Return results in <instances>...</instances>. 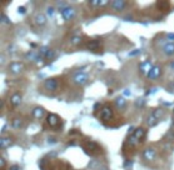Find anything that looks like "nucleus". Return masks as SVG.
Listing matches in <instances>:
<instances>
[{"label": "nucleus", "mask_w": 174, "mask_h": 170, "mask_svg": "<svg viewBox=\"0 0 174 170\" xmlns=\"http://www.w3.org/2000/svg\"><path fill=\"white\" fill-rule=\"evenodd\" d=\"M84 150H85V153L88 154V155H97V154H100L103 153V149L100 148V145L98 144V143L95 141H87L84 143Z\"/></svg>", "instance_id": "1"}, {"label": "nucleus", "mask_w": 174, "mask_h": 170, "mask_svg": "<svg viewBox=\"0 0 174 170\" xmlns=\"http://www.w3.org/2000/svg\"><path fill=\"white\" fill-rule=\"evenodd\" d=\"M89 80V75L87 73H84V71H77L73 74V76H71V81L73 84H75L78 85V86H83V85H85Z\"/></svg>", "instance_id": "2"}, {"label": "nucleus", "mask_w": 174, "mask_h": 170, "mask_svg": "<svg viewBox=\"0 0 174 170\" xmlns=\"http://www.w3.org/2000/svg\"><path fill=\"white\" fill-rule=\"evenodd\" d=\"M43 86L45 88V90H48V91L54 93L60 86V79L59 78H48L46 80H44Z\"/></svg>", "instance_id": "3"}, {"label": "nucleus", "mask_w": 174, "mask_h": 170, "mask_svg": "<svg viewBox=\"0 0 174 170\" xmlns=\"http://www.w3.org/2000/svg\"><path fill=\"white\" fill-rule=\"evenodd\" d=\"M46 123H48V125L50 128H53V129H55V128H61L63 125V121H61V118L59 115H56L54 113H49L48 115H46Z\"/></svg>", "instance_id": "4"}, {"label": "nucleus", "mask_w": 174, "mask_h": 170, "mask_svg": "<svg viewBox=\"0 0 174 170\" xmlns=\"http://www.w3.org/2000/svg\"><path fill=\"white\" fill-rule=\"evenodd\" d=\"M157 155H158L157 149L153 146L145 148L143 153H142V158H143V160H145V161H154L157 159Z\"/></svg>", "instance_id": "5"}, {"label": "nucleus", "mask_w": 174, "mask_h": 170, "mask_svg": "<svg viewBox=\"0 0 174 170\" xmlns=\"http://www.w3.org/2000/svg\"><path fill=\"white\" fill-rule=\"evenodd\" d=\"M60 14H61L63 19H64L65 21H70L73 18L75 17L77 12H75V9L73 8V6H69V5H66V6H64V8L60 9Z\"/></svg>", "instance_id": "6"}, {"label": "nucleus", "mask_w": 174, "mask_h": 170, "mask_svg": "<svg viewBox=\"0 0 174 170\" xmlns=\"http://www.w3.org/2000/svg\"><path fill=\"white\" fill-rule=\"evenodd\" d=\"M8 70L10 74H13V75H19V74L23 73V70H24V64L22 61H13L9 64Z\"/></svg>", "instance_id": "7"}, {"label": "nucleus", "mask_w": 174, "mask_h": 170, "mask_svg": "<svg viewBox=\"0 0 174 170\" xmlns=\"http://www.w3.org/2000/svg\"><path fill=\"white\" fill-rule=\"evenodd\" d=\"M113 116H114V111H113V109L110 108V106H104V108H102L100 111H99V118L102 119L103 121L112 120Z\"/></svg>", "instance_id": "8"}, {"label": "nucleus", "mask_w": 174, "mask_h": 170, "mask_svg": "<svg viewBox=\"0 0 174 170\" xmlns=\"http://www.w3.org/2000/svg\"><path fill=\"white\" fill-rule=\"evenodd\" d=\"M163 74V69L160 65H154L152 68V70L147 74V78L149 79V80H157V79H159Z\"/></svg>", "instance_id": "9"}, {"label": "nucleus", "mask_w": 174, "mask_h": 170, "mask_svg": "<svg viewBox=\"0 0 174 170\" xmlns=\"http://www.w3.org/2000/svg\"><path fill=\"white\" fill-rule=\"evenodd\" d=\"M126 6H128V1H125V0H113L110 3V8L114 12H123L126 9Z\"/></svg>", "instance_id": "10"}, {"label": "nucleus", "mask_w": 174, "mask_h": 170, "mask_svg": "<svg viewBox=\"0 0 174 170\" xmlns=\"http://www.w3.org/2000/svg\"><path fill=\"white\" fill-rule=\"evenodd\" d=\"M162 51L164 53V55L168 58L174 56V42L173 41H165L162 46Z\"/></svg>", "instance_id": "11"}, {"label": "nucleus", "mask_w": 174, "mask_h": 170, "mask_svg": "<svg viewBox=\"0 0 174 170\" xmlns=\"http://www.w3.org/2000/svg\"><path fill=\"white\" fill-rule=\"evenodd\" d=\"M45 114H46V110L43 106H34L33 110H31V115H33L35 119H43Z\"/></svg>", "instance_id": "12"}, {"label": "nucleus", "mask_w": 174, "mask_h": 170, "mask_svg": "<svg viewBox=\"0 0 174 170\" xmlns=\"http://www.w3.org/2000/svg\"><path fill=\"white\" fill-rule=\"evenodd\" d=\"M154 66L152 64V61L150 60H144V61H142L140 64H139V70H140V73L142 74H144V75H147L150 70H152V68Z\"/></svg>", "instance_id": "13"}, {"label": "nucleus", "mask_w": 174, "mask_h": 170, "mask_svg": "<svg viewBox=\"0 0 174 170\" xmlns=\"http://www.w3.org/2000/svg\"><path fill=\"white\" fill-rule=\"evenodd\" d=\"M46 21H48V18H46L45 14H43V13H36L34 15V23L38 25V26H44L46 24Z\"/></svg>", "instance_id": "14"}, {"label": "nucleus", "mask_w": 174, "mask_h": 170, "mask_svg": "<svg viewBox=\"0 0 174 170\" xmlns=\"http://www.w3.org/2000/svg\"><path fill=\"white\" fill-rule=\"evenodd\" d=\"M23 103V97L20 93H14L12 97H10V104L14 108H18V106Z\"/></svg>", "instance_id": "15"}, {"label": "nucleus", "mask_w": 174, "mask_h": 170, "mask_svg": "<svg viewBox=\"0 0 174 170\" xmlns=\"http://www.w3.org/2000/svg\"><path fill=\"white\" fill-rule=\"evenodd\" d=\"M114 106H115V109H117V110L123 111V110H125V108H126V100H125L123 97L115 98V99H114Z\"/></svg>", "instance_id": "16"}, {"label": "nucleus", "mask_w": 174, "mask_h": 170, "mask_svg": "<svg viewBox=\"0 0 174 170\" xmlns=\"http://www.w3.org/2000/svg\"><path fill=\"white\" fill-rule=\"evenodd\" d=\"M14 144V139L12 136H1L0 139V148L1 149H8Z\"/></svg>", "instance_id": "17"}, {"label": "nucleus", "mask_w": 174, "mask_h": 170, "mask_svg": "<svg viewBox=\"0 0 174 170\" xmlns=\"http://www.w3.org/2000/svg\"><path fill=\"white\" fill-rule=\"evenodd\" d=\"M158 121H159V120H158V119H157L155 116L153 115L152 113H150V114L145 118V124L148 125V128H153V126H155V125L158 124Z\"/></svg>", "instance_id": "18"}, {"label": "nucleus", "mask_w": 174, "mask_h": 170, "mask_svg": "<svg viewBox=\"0 0 174 170\" xmlns=\"http://www.w3.org/2000/svg\"><path fill=\"white\" fill-rule=\"evenodd\" d=\"M145 134H147V130L144 129V128H136V129L134 130V133H133V135H134L138 140L144 139V138H145Z\"/></svg>", "instance_id": "19"}, {"label": "nucleus", "mask_w": 174, "mask_h": 170, "mask_svg": "<svg viewBox=\"0 0 174 170\" xmlns=\"http://www.w3.org/2000/svg\"><path fill=\"white\" fill-rule=\"evenodd\" d=\"M100 46V41L98 39H93V40H89L87 48L89 50H98V48Z\"/></svg>", "instance_id": "20"}, {"label": "nucleus", "mask_w": 174, "mask_h": 170, "mask_svg": "<svg viewBox=\"0 0 174 170\" xmlns=\"http://www.w3.org/2000/svg\"><path fill=\"white\" fill-rule=\"evenodd\" d=\"M24 125V120L22 118H14L13 121H12V126L14 128V129H22Z\"/></svg>", "instance_id": "21"}, {"label": "nucleus", "mask_w": 174, "mask_h": 170, "mask_svg": "<svg viewBox=\"0 0 174 170\" xmlns=\"http://www.w3.org/2000/svg\"><path fill=\"white\" fill-rule=\"evenodd\" d=\"M70 44L71 45H82L83 44V38L80 35H74V36H71V39H70Z\"/></svg>", "instance_id": "22"}, {"label": "nucleus", "mask_w": 174, "mask_h": 170, "mask_svg": "<svg viewBox=\"0 0 174 170\" xmlns=\"http://www.w3.org/2000/svg\"><path fill=\"white\" fill-rule=\"evenodd\" d=\"M152 114L154 115L158 120H159V119L163 118V115H164V110H163V109H154L152 111Z\"/></svg>", "instance_id": "23"}, {"label": "nucleus", "mask_w": 174, "mask_h": 170, "mask_svg": "<svg viewBox=\"0 0 174 170\" xmlns=\"http://www.w3.org/2000/svg\"><path fill=\"white\" fill-rule=\"evenodd\" d=\"M109 4L108 1H102V0H93V1H89V5H93V6H104V5Z\"/></svg>", "instance_id": "24"}, {"label": "nucleus", "mask_w": 174, "mask_h": 170, "mask_svg": "<svg viewBox=\"0 0 174 170\" xmlns=\"http://www.w3.org/2000/svg\"><path fill=\"white\" fill-rule=\"evenodd\" d=\"M138 143H139V140L136 139V138H135L133 134H131V135L128 138V145H130V146H135L136 144H138Z\"/></svg>", "instance_id": "25"}, {"label": "nucleus", "mask_w": 174, "mask_h": 170, "mask_svg": "<svg viewBox=\"0 0 174 170\" xmlns=\"http://www.w3.org/2000/svg\"><path fill=\"white\" fill-rule=\"evenodd\" d=\"M54 56H55V51L53 50V49H50L49 53L46 54V56L44 58V59H45V60H51V59H54Z\"/></svg>", "instance_id": "26"}, {"label": "nucleus", "mask_w": 174, "mask_h": 170, "mask_svg": "<svg viewBox=\"0 0 174 170\" xmlns=\"http://www.w3.org/2000/svg\"><path fill=\"white\" fill-rule=\"evenodd\" d=\"M145 103V100L144 98H139V99H136V102H135V106H138V108H140V106H143Z\"/></svg>", "instance_id": "27"}, {"label": "nucleus", "mask_w": 174, "mask_h": 170, "mask_svg": "<svg viewBox=\"0 0 174 170\" xmlns=\"http://www.w3.org/2000/svg\"><path fill=\"white\" fill-rule=\"evenodd\" d=\"M1 23H3V24H10V19H9L4 13L1 14Z\"/></svg>", "instance_id": "28"}, {"label": "nucleus", "mask_w": 174, "mask_h": 170, "mask_svg": "<svg viewBox=\"0 0 174 170\" xmlns=\"http://www.w3.org/2000/svg\"><path fill=\"white\" fill-rule=\"evenodd\" d=\"M5 165H6V160H5L4 156H1L0 158V168H1V170L5 169Z\"/></svg>", "instance_id": "29"}, {"label": "nucleus", "mask_w": 174, "mask_h": 170, "mask_svg": "<svg viewBox=\"0 0 174 170\" xmlns=\"http://www.w3.org/2000/svg\"><path fill=\"white\" fill-rule=\"evenodd\" d=\"M46 10H48V12H46V13H48V15H49V17H50V15H53V14H54V8L49 6V8L46 9Z\"/></svg>", "instance_id": "30"}, {"label": "nucleus", "mask_w": 174, "mask_h": 170, "mask_svg": "<svg viewBox=\"0 0 174 170\" xmlns=\"http://www.w3.org/2000/svg\"><path fill=\"white\" fill-rule=\"evenodd\" d=\"M9 170H20V166L17 165V164H14V165H12L9 168Z\"/></svg>", "instance_id": "31"}, {"label": "nucleus", "mask_w": 174, "mask_h": 170, "mask_svg": "<svg viewBox=\"0 0 174 170\" xmlns=\"http://www.w3.org/2000/svg\"><path fill=\"white\" fill-rule=\"evenodd\" d=\"M18 12H19V14H24L25 13V8L24 6H19L18 8Z\"/></svg>", "instance_id": "32"}, {"label": "nucleus", "mask_w": 174, "mask_h": 170, "mask_svg": "<svg viewBox=\"0 0 174 170\" xmlns=\"http://www.w3.org/2000/svg\"><path fill=\"white\" fill-rule=\"evenodd\" d=\"M167 136H168V139H169V140H174V133L173 131L169 133V135L167 134Z\"/></svg>", "instance_id": "33"}, {"label": "nucleus", "mask_w": 174, "mask_h": 170, "mask_svg": "<svg viewBox=\"0 0 174 170\" xmlns=\"http://www.w3.org/2000/svg\"><path fill=\"white\" fill-rule=\"evenodd\" d=\"M167 36H168V38H169V39H172V40L174 39V34H168Z\"/></svg>", "instance_id": "34"}, {"label": "nucleus", "mask_w": 174, "mask_h": 170, "mask_svg": "<svg viewBox=\"0 0 174 170\" xmlns=\"http://www.w3.org/2000/svg\"><path fill=\"white\" fill-rule=\"evenodd\" d=\"M173 113H174V111H173Z\"/></svg>", "instance_id": "35"}]
</instances>
